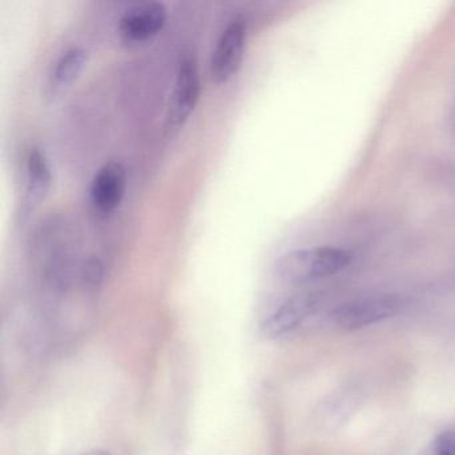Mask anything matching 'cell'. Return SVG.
I'll list each match as a JSON object with an SVG mask.
<instances>
[{
  "label": "cell",
  "instance_id": "8fae6325",
  "mask_svg": "<svg viewBox=\"0 0 455 455\" xmlns=\"http://www.w3.org/2000/svg\"><path fill=\"white\" fill-rule=\"evenodd\" d=\"M435 455H455V431L442 433L435 439Z\"/></svg>",
  "mask_w": 455,
  "mask_h": 455
},
{
  "label": "cell",
  "instance_id": "8992f818",
  "mask_svg": "<svg viewBox=\"0 0 455 455\" xmlns=\"http://www.w3.org/2000/svg\"><path fill=\"white\" fill-rule=\"evenodd\" d=\"M322 294L300 292L282 302L263 322V332L268 338L290 334L321 307Z\"/></svg>",
  "mask_w": 455,
  "mask_h": 455
},
{
  "label": "cell",
  "instance_id": "7c38bea8",
  "mask_svg": "<svg viewBox=\"0 0 455 455\" xmlns=\"http://www.w3.org/2000/svg\"><path fill=\"white\" fill-rule=\"evenodd\" d=\"M451 121H452V130H454V132H455V105H454V108H452Z\"/></svg>",
  "mask_w": 455,
  "mask_h": 455
},
{
  "label": "cell",
  "instance_id": "7a4b0ae2",
  "mask_svg": "<svg viewBox=\"0 0 455 455\" xmlns=\"http://www.w3.org/2000/svg\"><path fill=\"white\" fill-rule=\"evenodd\" d=\"M403 307V299L395 294H372L343 303L332 313L334 323L340 329L358 330L396 315Z\"/></svg>",
  "mask_w": 455,
  "mask_h": 455
},
{
  "label": "cell",
  "instance_id": "9c48e42d",
  "mask_svg": "<svg viewBox=\"0 0 455 455\" xmlns=\"http://www.w3.org/2000/svg\"><path fill=\"white\" fill-rule=\"evenodd\" d=\"M89 54L84 47H71L66 50L52 66L47 81L50 97H58L78 81L86 68Z\"/></svg>",
  "mask_w": 455,
  "mask_h": 455
},
{
  "label": "cell",
  "instance_id": "3957f363",
  "mask_svg": "<svg viewBox=\"0 0 455 455\" xmlns=\"http://www.w3.org/2000/svg\"><path fill=\"white\" fill-rule=\"evenodd\" d=\"M247 46V23L242 17L234 18L222 31L212 57V76L217 84H228L238 74Z\"/></svg>",
  "mask_w": 455,
  "mask_h": 455
},
{
  "label": "cell",
  "instance_id": "4fadbf2b",
  "mask_svg": "<svg viewBox=\"0 0 455 455\" xmlns=\"http://www.w3.org/2000/svg\"><path fill=\"white\" fill-rule=\"evenodd\" d=\"M86 455H108V454H106V452H90V454H86Z\"/></svg>",
  "mask_w": 455,
  "mask_h": 455
},
{
  "label": "cell",
  "instance_id": "30bf717a",
  "mask_svg": "<svg viewBox=\"0 0 455 455\" xmlns=\"http://www.w3.org/2000/svg\"><path fill=\"white\" fill-rule=\"evenodd\" d=\"M103 281V265L100 259L94 258L86 263L84 268V282L89 289L95 290Z\"/></svg>",
  "mask_w": 455,
  "mask_h": 455
},
{
  "label": "cell",
  "instance_id": "5b68a950",
  "mask_svg": "<svg viewBox=\"0 0 455 455\" xmlns=\"http://www.w3.org/2000/svg\"><path fill=\"white\" fill-rule=\"evenodd\" d=\"M167 22V10L159 2H145L130 7L119 20V36L124 44H140L156 38Z\"/></svg>",
  "mask_w": 455,
  "mask_h": 455
},
{
  "label": "cell",
  "instance_id": "6da1fadb",
  "mask_svg": "<svg viewBox=\"0 0 455 455\" xmlns=\"http://www.w3.org/2000/svg\"><path fill=\"white\" fill-rule=\"evenodd\" d=\"M351 260L353 254L339 247L319 246L294 250L276 259L274 275L283 283H307L346 270Z\"/></svg>",
  "mask_w": 455,
  "mask_h": 455
},
{
  "label": "cell",
  "instance_id": "52a82bcc",
  "mask_svg": "<svg viewBox=\"0 0 455 455\" xmlns=\"http://www.w3.org/2000/svg\"><path fill=\"white\" fill-rule=\"evenodd\" d=\"M52 185V172L46 154L31 148L26 158V183L20 202V218L26 222L46 201Z\"/></svg>",
  "mask_w": 455,
  "mask_h": 455
},
{
  "label": "cell",
  "instance_id": "ba28073f",
  "mask_svg": "<svg viewBox=\"0 0 455 455\" xmlns=\"http://www.w3.org/2000/svg\"><path fill=\"white\" fill-rule=\"evenodd\" d=\"M126 190V169L121 162L111 161L103 164L95 174L90 188V199L100 214H113L124 202Z\"/></svg>",
  "mask_w": 455,
  "mask_h": 455
},
{
  "label": "cell",
  "instance_id": "277c9868",
  "mask_svg": "<svg viewBox=\"0 0 455 455\" xmlns=\"http://www.w3.org/2000/svg\"><path fill=\"white\" fill-rule=\"evenodd\" d=\"M202 84L198 62L194 55H186L178 68L177 81L170 102L167 124L172 129L183 126L201 100Z\"/></svg>",
  "mask_w": 455,
  "mask_h": 455
}]
</instances>
